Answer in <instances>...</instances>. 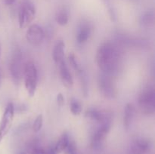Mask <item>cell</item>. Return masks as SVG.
Masks as SVG:
<instances>
[{
    "instance_id": "cell-15",
    "label": "cell",
    "mask_w": 155,
    "mask_h": 154,
    "mask_svg": "<svg viewBox=\"0 0 155 154\" xmlns=\"http://www.w3.org/2000/svg\"><path fill=\"white\" fill-rule=\"evenodd\" d=\"M64 43L62 40H59L53 48L52 57L56 63H59L64 60Z\"/></svg>"
},
{
    "instance_id": "cell-9",
    "label": "cell",
    "mask_w": 155,
    "mask_h": 154,
    "mask_svg": "<svg viewBox=\"0 0 155 154\" xmlns=\"http://www.w3.org/2000/svg\"><path fill=\"white\" fill-rule=\"evenodd\" d=\"M26 38L27 42L33 46H39L43 42L45 33L40 26L33 24L27 30Z\"/></svg>"
},
{
    "instance_id": "cell-23",
    "label": "cell",
    "mask_w": 155,
    "mask_h": 154,
    "mask_svg": "<svg viewBox=\"0 0 155 154\" xmlns=\"http://www.w3.org/2000/svg\"><path fill=\"white\" fill-rule=\"evenodd\" d=\"M31 154H46V152L39 146H33L30 149Z\"/></svg>"
},
{
    "instance_id": "cell-11",
    "label": "cell",
    "mask_w": 155,
    "mask_h": 154,
    "mask_svg": "<svg viewBox=\"0 0 155 154\" xmlns=\"http://www.w3.org/2000/svg\"><path fill=\"white\" fill-rule=\"evenodd\" d=\"M58 66L59 68L61 79L64 85L68 88H71L74 85V80H73L72 75H71V72L69 70V68L67 66L65 60H62L60 63H58Z\"/></svg>"
},
{
    "instance_id": "cell-27",
    "label": "cell",
    "mask_w": 155,
    "mask_h": 154,
    "mask_svg": "<svg viewBox=\"0 0 155 154\" xmlns=\"http://www.w3.org/2000/svg\"><path fill=\"white\" fill-rule=\"evenodd\" d=\"M21 154H25V153H21Z\"/></svg>"
},
{
    "instance_id": "cell-26",
    "label": "cell",
    "mask_w": 155,
    "mask_h": 154,
    "mask_svg": "<svg viewBox=\"0 0 155 154\" xmlns=\"http://www.w3.org/2000/svg\"><path fill=\"white\" fill-rule=\"evenodd\" d=\"M15 1L16 0H4L5 4L6 5H13L15 2Z\"/></svg>"
},
{
    "instance_id": "cell-21",
    "label": "cell",
    "mask_w": 155,
    "mask_h": 154,
    "mask_svg": "<svg viewBox=\"0 0 155 154\" xmlns=\"http://www.w3.org/2000/svg\"><path fill=\"white\" fill-rule=\"evenodd\" d=\"M67 149H68V154H78L76 143L73 140H70Z\"/></svg>"
},
{
    "instance_id": "cell-19",
    "label": "cell",
    "mask_w": 155,
    "mask_h": 154,
    "mask_svg": "<svg viewBox=\"0 0 155 154\" xmlns=\"http://www.w3.org/2000/svg\"><path fill=\"white\" fill-rule=\"evenodd\" d=\"M68 60H69L71 66H72V68L76 71V72H77V73H78L79 72H80V71L83 69H82L81 66H80V63H79L78 61H77L75 55H74L73 53H71V54L68 55Z\"/></svg>"
},
{
    "instance_id": "cell-14",
    "label": "cell",
    "mask_w": 155,
    "mask_h": 154,
    "mask_svg": "<svg viewBox=\"0 0 155 154\" xmlns=\"http://www.w3.org/2000/svg\"><path fill=\"white\" fill-rule=\"evenodd\" d=\"M135 110L133 106L131 104H127L124 109V128L127 131H128L131 127L133 123V118H134Z\"/></svg>"
},
{
    "instance_id": "cell-10",
    "label": "cell",
    "mask_w": 155,
    "mask_h": 154,
    "mask_svg": "<svg viewBox=\"0 0 155 154\" xmlns=\"http://www.w3.org/2000/svg\"><path fill=\"white\" fill-rule=\"evenodd\" d=\"M86 116L88 119L94 121L99 124L104 123L105 122L112 121V116L110 113L105 110H100L95 108H91L86 111Z\"/></svg>"
},
{
    "instance_id": "cell-13",
    "label": "cell",
    "mask_w": 155,
    "mask_h": 154,
    "mask_svg": "<svg viewBox=\"0 0 155 154\" xmlns=\"http://www.w3.org/2000/svg\"><path fill=\"white\" fill-rule=\"evenodd\" d=\"M92 34V27L88 22H83L78 27L77 33V43L82 45L88 41Z\"/></svg>"
},
{
    "instance_id": "cell-12",
    "label": "cell",
    "mask_w": 155,
    "mask_h": 154,
    "mask_svg": "<svg viewBox=\"0 0 155 154\" xmlns=\"http://www.w3.org/2000/svg\"><path fill=\"white\" fill-rule=\"evenodd\" d=\"M150 149V143L145 138H138L132 143L130 154H145Z\"/></svg>"
},
{
    "instance_id": "cell-3",
    "label": "cell",
    "mask_w": 155,
    "mask_h": 154,
    "mask_svg": "<svg viewBox=\"0 0 155 154\" xmlns=\"http://www.w3.org/2000/svg\"><path fill=\"white\" fill-rule=\"evenodd\" d=\"M139 109L146 115L154 114L155 112V91L153 88L148 87L142 91L138 100Z\"/></svg>"
},
{
    "instance_id": "cell-18",
    "label": "cell",
    "mask_w": 155,
    "mask_h": 154,
    "mask_svg": "<svg viewBox=\"0 0 155 154\" xmlns=\"http://www.w3.org/2000/svg\"><path fill=\"white\" fill-rule=\"evenodd\" d=\"M70 108H71V113L74 115H80L82 112V106L78 101L75 99H72L70 104Z\"/></svg>"
},
{
    "instance_id": "cell-8",
    "label": "cell",
    "mask_w": 155,
    "mask_h": 154,
    "mask_svg": "<svg viewBox=\"0 0 155 154\" xmlns=\"http://www.w3.org/2000/svg\"><path fill=\"white\" fill-rule=\"evenodd\" d=\"M111 123L112 121H110L98 125L92 137V146L95 149H99L101 147L106 136L110 131Z\"/></svg>"
},
{
    "instance_id": "cell-25",
    "label": "cell",
    "mask_w": 155,
    "mask_h": 154,
    "mask_svg": "<svg viewBox=\"0 0 155 154\" xmlns=\"http://www.w3.org/2000/svg\"><path fill=\"white\" fill-rule=\"evenodd\" d=\"M46 154H58L54 147H49L46 151Z\"/></svg>"
},
{
    "instance_id": "cell-17",
    "label": "cell",
    "mask_w": 155,
    "mask_h": 154,
    "mask_svg": "<svg viewBox=\"0 0 155 154\" xmlns=\"http://www.w3.org/2000/svg\"><path fill=\"white\" fill-rule=\"evenodd\" d=\"M56 22L60 26H65L68 23V13L65 8L58 11L55 16Z\"/></svg>"
},
{
    "instance_id": "cell-5",
    "label": "cell",
    "mask_w": 155,
    "mask_h": 154,
    "mask_svg": "<svg viewBox=\"0 0 155 154\" xmlns=\"http://www.w3.org/2000/svg\"><path fill=\"white\" fill-rule=\"evenodd\" d=\"M98 87L103 96L114 98L117 95V88L113 75L102 72L98 77Z\"/></svg>"
},
{
    "instance_id": "cell-1",
    "label": "cell",
    "mask_w": 155,
    "mask_h": 154,
    "mask_svg": "<svg viewBox=\"0 0 155 154\" xmlns=\"http://www.w3.org/2000/svg\"><path fill=\"white\" fill-rule=\"evenodd\" d=\"M121 59L119 48L111 42H106L100 45L95 56L97 64L102 72L113 76L119 71Z\"/></svg>"
},
{
    "instance_id": "cell-2",
    "label": "cell",
    "mask_w": 155,
    "mask_h": 154,
    "mask_svg": "<svg viewBox=\"0 0 155 154\" xmlns=\"http://www.w3.org/2000/svg\"><path fill=\"white\" fill-rule=\"evenodd\" d=\"M23 75L25 88L30 97L34 96L37 87L38 73L36 66L33 62H28L24 66Z\"/></svg>"
},
{
    "instance_id": "cell-6",
    "label": "cell",
    "mask_w": 155,
    "mask_h": 154,
    "mask_svg": "<svg viewBox=\"0 0 155 154\" xmlns=\"http://www.w3.org/2000/svg\"><path fill=\"white\" fill-rule=\"evenodd\" d=\"M22 69V54L19 49H17L13 53L9 64L12 79L15 84H19L21 82L23 75Z\"/></svg>"
},
{
    "instance_id": "cell-22",
    "label": "cell",
    "mask_w": 155,
    "mask_h": 154,
    "mask_svg": "<svg viewBox=\"0 0 155 154\" xmlns=\"http://www.w3.org/2000/svg\"><path fill=\"white\" fill-rule=\"evenodd\" d=\"M153 21V14L152 13H146L142 17L141 22L143 24H148L149 23Z\"/></svg>"
},
{
    "instance_id": "cell-4",
    "label": "cell",
    "mask_w": 155,
    "mask_h": 154,
    "mask_svg": "<svg viewBox=\"0 0 155 154\" xmlns=\"http://www.w3.org/2000/svg\"><path fill=\"white\" fill-rule=\"evenodd\" d=\"M36 15V8L33 3L29 0H24L21 4L18 11V23L20 28L27 27L30 24Z\"/></svg>"
},
{
    "instance_id": "cell-7",
    "label": "cell",
    "mask_w": 155,
    "mask_h": 154,
    "mask_svg": "<svg viewBox=\"0 0 155 154\" xmlns=\"http://www.w3.org/2000/svg\"><path fill=\"white\" fill-rule=\"evenodd\" d=\"M14 115H15V107L12 103H8L6 106V108L0 121V143L8 133L12 127Z\"/></svg>"
},
{
    "instance_id": "cell-16",
    "label": "cell",
    "mask_w": 155,
    "mask_h": 154,
    "mask_svg": "<svg viewBox=\"0 0 155 154\" xmlns=\"http://www.w3.org/2000/svg\"><path fill=\"white\" fill-rule=\"evenodd\" d=\"M70 139L69 136L67 133H64L61 137L59 138V140H58L57 143H56L55 146H54V149H55L56 152L58 153V152H62V151L64 150L65 149H67L68 147V145L69 143Z\"/></svg>"
},
{
    "instance_id": "cell-24",
    "label": "cell",
    "mask_w": 155,
    "mask_h": 154,
    "mask_svg": "<svg viewBox=\"0 0 155 154\" xmlns=\"http://www.w3.org/2000/svg\"><path fill=\"white\" fill-rule=\"evenodd\" d=\"M57 101H58V104L60 107H63L64 104V96L62 94H58L57 96Z\"/></svg>"
},
{
    "instance_id": "cell-20",
    "label": "cell",
    "mask_w": 155,
    "mask_h": 154,
    "mask_svg": "<svg viewBox=\"0 0 155 154\" xmlns=\"http://www.w3.org/2000/svg\"><path fill=\"white\" fill-rule=\"evenodd\" d=\"M42 125H43V116L42 114L38 115L37 117L36 118L35 121L33 124V130L35 132H38L42 128Z\"/></svg>"
}]
</instances>
